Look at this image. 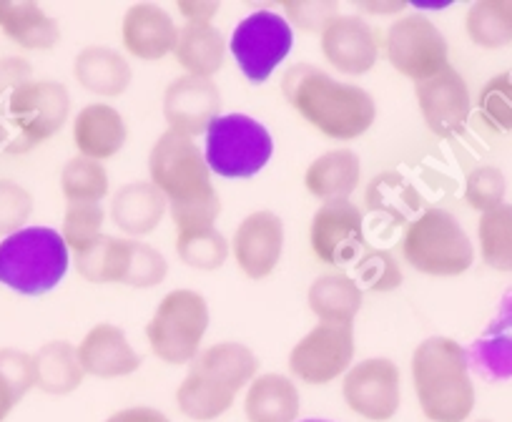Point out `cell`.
<instances>
[{"mask_svg":"<svg viewBox=\"0 0 512 422\" xmlns=\"http://www.w3.org/2000/svg\"><path fill=\"white\" fill-rule=\"evenodd\" d=\"M149 179L169 201L176 234L214 229L221 199L211 184V169L189 136L164 131L151 146Z\"/></svg>","mask_w":512,"mask_h":422,"instance_id":"obj_1","label":"cell"},{"mask_svg":"<svg viewBox=\"0 0 512 422\" xmlns=\"http://www.w3.org/2000/svg\"><path fill=\"white\" fill-rule=\"evenodd\" d=\"M282 93L289 106L327 139L354 141L367 134L377 119L372 93L337 81L309 63H299L284 73Z\"/></svg>","mask_w":512,"mask_h":422,"instance_id":"obj_2","label":"cell"},{"mask_svg":"<svg viewBox=\"0 0 512 422\" xmlns=\"http://www.w3.org/2000/svg\"><path fill=\"white\" fill-rule=\"evenodd\" d=\"M412 385L430 422H465L475 410L467 350L450 337H427L412 352Z\"/></svg>","mask_w":512,"mask_h":422,"instance_id":"obj_3","label":"cell"},{"mask_svg":"<svg viewBox=\"0 0 512 422\" xmlns=\"http://www.w3.org/2000/svg\"><path fill=\"white\" fill-rule=\"evenodd\" d=\"M68 267L71 252L51 227H26L0 242V284L26 297L56 289Z\"/></svg>","mask_w":512,"mask_h":422,"instance_id":"obj_4","label":"cell"},{"mask_svg":"<svg viewBox=\"0 0 512 422\" xmlns=\"http://www.w3.org/2000/svg\"><path fill=\"white\" fill-rule=\"evenodd\" d=\"M402 257L427 277H460L475 262V249L450 211L432 206L407 224Z\"/></svg>","mask_w":512,"mask_h":422,"instance_id":"obj_5","label":"cell"},{"mask_svg":"<svg viewBox=\"0 0 512 422\" xmlns=\"http://www.w3.org/2000/svg\"><path fill=\"white\" fill-rule=\"evenodd\" d=\"M209 330V304L194 289H174L156 307L146 340L166 365H191L199 357L201 340Z\"/></svg>","mask_w":512,"mask_h":422,"instance_id":"obj_6","label":"cell"},{"mask_svg":"<svg viewBox=\"0 0 512 422\" xmlns=\"http://www.w3.org/2000/svg\"><path fill=\"white\" fill-rule=\"evenodd\" d=\"M272 154L269 129L246 114H221L206 129L204 159L216 176L251 179L269 164Z\"/></svg>","mask_w":512,"mask_h":422,"instance_id":"obj_7","label":"cell"},{"mask_svg":"<svg viewBox=\"0 0 512 422\" xmlns=\"http://www.w3.org/2000/svg\"><path fill=\"white\" fill-rule=\"evenodd\" d=\"M294 46V31L284 16L274 11H256L234 28L229 51L249 83L269 81Z\"/></svg>","mask_w":512,"mask_h":422,"instance_id":"obj_8","label":"cell"},{"mask_svg":"<svg viewBox=\"0 0 512 422\" xmlns=\"http://www.w3.org/2000/svg\"><path fill=\"white\" fill-rule=\"evenodd\" d=\"M384 53L387 61L410 81L422 83L427 78L437 76L442 68H447L450 48L445 36L430 18L420 16H400L384 36Z\"/></svg>","mask_w":512,"mask_h":422,"instance_id":"obj_9","label":"cell"},{"mask_svg":"<svg viewBox=\"0 0 512 422\" xmlns=\"http://www.w3.org/2000/svg\"><path fill=\"white\" fill-rule=\"evenodd\" d=\"M342 397L349 410L362 420H392L402 405L400 367L390 357H367L357 362L344 375Z\"/></svg>","mask_w":512,"mask_h":422,"instance_id":"obj_10","label":"cell"},{"mask_svg":"<svg viewBox=\"0 0 512 422\" xmlns=\"http://www.w3.org/2000/svg\"><path fill=\"white\" fill-rule=\"evenodd\" d=\"M8 114L21 131V151L53 139L71 114L68 88L58 81H31L8 96Z\"/></svg>","mask_w":512,"mask_h":422,"instance_id":"obj_11","label":"cell"},{"mask_svg":"<svg viewBox=\"0 0 512 422\" xmlns=\"http://www.w3.org/2000/svg\"><path fill=\"white\" fill-rule=\"evenodd\" d=\"M354 360V330L319 322L289 352V372L307 385H329L347 375Z\"/></svg>","mask_w":512,"mask_h":422,"instance_id":"obj_12","label":"cell"},{"mask_svg":"<svg viewBox=\"0 0 512 422\" xmlns=\"http://www.w3.org/2000/svg\"><path fill=\"white\" fill-rule=\"evenodd\" d=\"M309 247L327 267L352 264L364 249V214L354 201H327L317 209L309 227Z\"/></svg>","mask_w":512,"mask_h":422,"instance_id":"obj_13","label":"cell"},{"mask_svg":"<svg viewBox=\"0 0 512 422\" xmlns=\"http://www.w3.org/2000/svg\"><path fill=\"white\" fill-rule=\"evenodd\" d=\"M415 96L427 129L440 139L457 136L472 114V96L467 81L452 66L437 76L415 83Z\"/></svg>","mask_w":512,"mask_h":422,"instance_id":"obj_14","label":"cell"},{"mask_svg":"<svg viewBox=\"0 0 512 422\" xmlns=\"http://www.w3.org/2000/svg\"><path fill=\"white\" fill-rule=\"evenodd\" d=\"M322 56L344 76H364L377 66V31L359 16H334L319 33Z\"/></svg>","mask_w":512,"mask_h":422,"instance_id":"obj_15","label":"cell"},{"mask_svg":"<svg viewBox=\"0 0 512 422\" xmlns=\"http://www.w3.org/2000/svg\"><path fill=\"white\" fill-rule=\"evenodd\" d=\"M221 116V91L211 78L181 76L164 91V119L169 131L181 136L206 134L211 121Z\"/></svg>","mask_w":512,"mask_h":422,"instance_id":"obj_16","label":"cell"},{"mask_svg":"<svg viewBox=\"0 0 512 422\" xmlns=\"http://www.w3.org/2000/svg\"><path fill=\"white\" fill-rule=\"evenodd\" d=\"M236 264L249 279H267L284 252V222L274 211H254L236 227L231 244Z\"/></svg>","mask_w":512,"mask_h":422,"instance_id":"obj_17","label":"cell"},{"mask_svg":"<svg viewBox=\"0 0 512 422\" xmlns=\"http://www.w3.org/2000/svg\"><path fill=\"white\" fill-rule=\"evenodd\" d=\"M121 41L126 51L139 61H161L176 51L179 28L161 6L136 3L123 16Z\"/></svg>","mask_w":512,"mask_h":422,"instance_id":"obj_18","label":"cell"},{"mask_svg":"<svg viewBox=\"0 0 512 422\" xmlns=\"http://www.w3.org/2000/svg\"><path fill=\"white\" fill-rule=\"evenodd\" d=\"M78 360L86 375L98 380L134 375L141 367V355L131 347L126 332L116 325H96L78 345Z\"/></svg>","mask_w":512,"mask_h":422,"instance_id":"obj_19","label":"cell"},{"mask_svg":"<svg viewBox=\"0 0 512 422\" xmlns=\"http://www.w3.org/2000/svg\"><path fill=\"white\" fill-rule=\"evenodd\" d=\"M126 139V121L108 103H88L73 119V144L83 159L103 164L123 149Z\"/></svg>","mask_w":512,"mask_h":422,"instance_id":"obj_20","label":"cell"},{"mask_svg":"<svg viewBox=\"0 0 512 422\" xmlns=\"http://www.w3.org/2000/svg\"><path fill=\"white\" fill-rule=\"evenodd\" d=\"M169 201L151 181H134L116 191L111 199V222L126 237H146L164 219Z\"/></svg>","mask_w":512,"mask_h":422,"instance_id":"obj_21","label":"cell"},{"mask_svg":"<svg viewBox=\"0 0 512 422\" xmlns=\"http://www.w3.org/2000/svg\"><path fill=\"white\" fill-rule=\"evenodd\" d=\"M73 76L88 93L116 98L128 91L134 71H131V63L113 48L86 46L73 61Z\"/></svg>","mask_w":512,"mask_h":422,"instance_id":"obj_22","label":"cell"},{"mask_svg":"<svg viewBox=\"0 0 512 422\" xmlns=\"http://www.w3.org/2000/svg\"><path fill=\"white\" fill-rule=\"evenodd\" d=\"M0 28L26 51H51L61 41L56 18L31 0H0Z\"/></svg>","mask_w":512,"mask_h":422,"instance_id":"obj_23","label":"cell"},{"mask_svg":"<svg viewBox=\"0 0 512 422\" xmlns=\"http://www.w3.org/2000/svg\"><path fill=\"white\" fill-rule=\"evenodd\" d=\"M299 407L297 385L279 372L256 375L244 397L249 422H297Z\"/></svg>","mask_w":512,"mask_h":422,"instance_id":"obj_24","label":"cell"},{"mask_svg":"<svg viewBox=\"0 0 512 422\" xmlns=\"http://www.w3.org/2000/svg\"><path fill=\"white\" fill-rule=\"evenodd\" d=\"M307 302L309 309L317 314V320H322L324 325L352 327L362 309L364 294L357 279L344 272H329L314 279L307 292Z\"/></svg>","mask_w":512,"mask_h":422,"instance_id":"obj_25","label":"cell"},{"mask_svg":"<svg viewBox=\"0 0 512 422\" xmlns=\"http://www.w3.org/2000/svg\"><path fill=\"white\" fill-rule=\"evenodd\" d=\"M359 176H362L359 156L349 149H334L309 164L307 174H304V186L309 194L327 204V201L349 199L359 186Z\"/></svg>","mask_w":512,"mask_h":422,"instance_id":"obj_26","label":"cell"},{"mask_svg":"<svg viewBox=\"0 0 512 422\" xmlns=\"http://www.w3.org/2000/svg\"><path fill=\"white\" fill-rule=\"evenodd\" d=\"M467 360L487 380H510L512 377V294L505 297L500 312L490 322L480 340L470 347Z\"/></svg>","mask_w":512,"mask_h":422,"instance_id":"obj_27","label":"cell"},{"mask_svg":"<svg viewBox=\"0 0 512 422\" xmlns=\"http://www.w3.org/2000/svg\"><path fill=\"white\" fill-rule=\"evenodd\" d=\"M191 370L239 392L249 387L259 372V357L241 342H219L199 352V357L191 362Z\"/></svg>","mask_w":512,"mask_h":422,"instance_id":"obj_28","label":"cell"},{"mask_svg":"<svg viewBox=\"0 0 512 422\" xmlns=\"http://www.w3.org/2000/svg\"><path fill=\"white\" fill-rule=\"evenodd\" d=\"M33 362H36V387L53 397L76 392L86 377L81 360H78V347H73L71 342H46L33 355Z\"/></svg>","mask_w":512,"mask_h":422,"instance_id":"obj_29","label":"cell"},{"mask_svg":"<svg viewBox=\"0 0 512 422\" xmlns=\"http://www.w3.org/2000/svg\"><path fill=\"white\" fill-rule=\"evenodd\" d=\"M174 53L186 76L211 78L224 68L226 41L219 28L211 23L209 26H184L179 31Z\"/></svg>","mask_w":512,"mask_h":422,"instance_id":"obj_30","label":"cell"},{"mask_svg":"<svg viewBox=\"0 0 512 422\" xmlns=\"http://www.w3.org/2000/svg\"><path fill=\"white\" fill-rule=\"evenodd\" d=\"M134 239H118L101 234L88 249L76 257V272L91 284H123L131 259Z\"/></svg>","mask_w":512,"mask_h":422,"instance_id":"obj_31","label":"cell"},{"mask_svg":"<svg viewBox=\"0 0 512 422\" xmlns=\"http://www.w3.org/2000/svg\"><path fill=\"white\" fill-rule=\"evenodd\" d=\"M234 397V390L219 385V382L201 375V372L189 370V375L184 377V382L176 390V405H179L181 415L189 417V420L211 422L219 420L224 412L231 410Z\"/></svg>","mask_w":512,"mask_h":422,"instance_id":"obj_32","label":"cell"},{"mask_svg":"<svg viewBox=\"0 0 512 422\" xmlns=\"http://www.w3.org/2000/svg\"><path fill=\"white\" fill-rule=\"evenodd\" d=\"M465 31L475 46L497 51L512 43V0H477L467 8Z\"/></svg>","mask_w":512,"mask_h":422,"instance_id":"obj_33","label":"cell"},{"mask_svg":"<svg viewBox=\"0 0 512 422\" xmlns=\"http://www.w3.org/2000/svg\"><path fill=\"white\" fill-rule=\"evenodd\" d=\"M422 199L400 174H382L369 184L367 206L374 214H384L395 224H410L417 217Z\"/></svg>","mask_w":512,"mask_h":422,"instance_id":"obj_34","label":"cell"},{"mask_svg":"<svg viewBox=\"0 0 512 422\" xmlns=\"http://www.w3.org/2000/svg\"><path fill=\"white\" fill-rule=\"evenodd\" d=\"M480 254L487 267L497 272H512V204L482 214L477 224Z\"/></svg>","mask_w":512,"mask_h":422,"instance_id":"obj_35","label":"cell"},{"mask_svg":"<svg viewBox=\"0 0 512 422\" xmlns=\"http://www.w3.org/2000/svg\"><path fill=\"white\" fill-rule=\"evenodd\" d=\"M36 387V362L33 355L6 347L0 350V422H6L13 407Z\"/></svg>","mask_w":512,"mask_h":422,"instance_id":"obj_36","label":"cell"},{"mask_svg":"<svg viewBox=\"0 0 512 422\" xmlns=\"http://www.w3.org/2000/svg\"><path fill=\"white\" fill-rule=\"evenodd\" d=\"M61 189L68 204H101V199L108 196L106 166L101 161L76 156L63 166Z\"/></svg>","mask_w":512,"mask_h":422,"instance_id":"obj_37","label":"cell"},{"mask_svg":"<svg viewBox=\"0 0 512 422\" xmlns=\"http://www.w3.org/2000/svg\"><path fill=\"white\" fill-rule=\"evenodd\" d=\"M229 242L219 229H199V232L176 234V254L181 262L201 272H216L229 259Z\"/></svg>","mask_w":512,"mask_h":422,"instance_id":"obj_38","label":"cell"},{"mask_svg":"<svg viewBox=\"0 0 512 422\" xmlns=\"http://www.w3.org/2000/svg\"><path fill=\"white\" fill-rule=\"evenodd\" d=\"M477 111H480L482 124L497 134H510L512 131V71L497 73L477 96Z\"/></svg>","mask_w":512,"mask_h":422,"instance_id":"obj_39","label":"cell"},{"mask_svg":"<svg viewBox=\"0 0 512 422\" xmlns=\"http://www.w3.org/2000/svg\"><path fill=\"white\" fill-rule=\"evenodd\" d=\"M103 222H106V211L101 204H68L61 229L68 252L81 254L83 249L91 247L103 234Z\"/></svg>","mask_w":512,"mask_h":422,"instance_id":"obj_40","label":"cell"},{"mask_svg":"<svg viewBox=\"0 0 512 422\" xmlns=\"http://www.w3.org/2000/svg\"><path fill=\"white\" fill-rule=\"evenodd\" d=\"M507 194V179L497 166H477L467 174L465 181V199L470 209L487 214V211L497 209L505 204Z\"/></svg>","mask_w":512,"mask_h":422,"instance_id":"obj_41","label":"cell"},{"mask_svg":"<svg viewBox=\"0 0 512 422\" xmlns=\"http://www.w3.org/2000/svg\"><path fill=\"white\" fill-rule=\"evenodd\" d=\"M357 277L369 292H392L402 284V269L387 249H364L357 259Z\"/></svg>","mask_w":512,"mask_h":422,"instance_id":"obj_42","label":"cell"},{"mask_svg":"<svg viewBox=\"0 0 512 422\" xmlns=\"http://www.w3.org/2000/svg\"><path fill=\"white\" fill-rule=\"evenodd\" d=\"M169 274V264H166L164 254L154 249L151 244L134 239L131 244V259H128V272L123 284L136 289H151L161 284Z\"/></svg>","mask_w":512,"mask_h":422,"instance_id":"obj_43","label":"cell"},{"mask_svg":"<svg viewBox=\"0 0 512 422\" xmlns=\"http://www.w3.org/2000/svg\"><path fill=\"white\" fill-rule=\"evenodd\" d=\"M31 214V191L11 179H0V237H11V234L26 229Z\"/></svg>","mask_w":512,"mask_h":422,"instance_id":"obj_44","label":"cell"},{"mask_svg":"<svg viewBox=\"0 0 512 422\" xmlns=\"http://www.w3.org/2000/svg\"><path fill=\"white\" fill-rule=\"evenodd\" d=\"M282 8L294 26L307 33H322V28L334 16H339V6L334 0H287Z\"/></svg>","mask_w":512,"mask_h":422,"instance_id":"obj_45","label":"cell"},{"mask_svg":"<svg viewBox=\"0 0 512 422\" xmlns=\"http://www.w3.org/2000/svg\"><path fill=\"white\" fill-rule=\"evenodd\" d=\"M31 66L21 58H3L0 61V93L16 91V88L31 83Z\"/></svg>","mask_w":512,"mask_h":422,"instance_id":"obj_46","label":"cell"},{"mask_svg":"<svg viewBox=\"0 0 512 422\" xmlns=\"http://www.w3.org/2000/svg\"><path fill=\"white\" fill-rule=\"evenodd\" d=\"M179 13L186 18V26H209L211 18L219 13V3H189V0H181Z\"/></svg>","mask_w":512,"mask_h":422,"instance_id":"obj_47","label":"cell"},{"mask_svg":"<svg viewBox=\"0 0 512 422\" xmlns=\"http://www.w3.org/2000/svg\"><path fill=\"white\" fill-rule=\"evenodd\" d=\"M106 422H171V420L164 415V412L156 410V407L136 405V407H126V410L113 412Z\"/></svg>","mask_w":512,"mask_h":422,"instance_id":"obj_48","label":"cell"},{"mask_svg":"<svg viewBox=\"0 0 512 422\" xmlns=\"http://www.w3.org/2000/svg\"><path fill=\"white\" fill-rule=\"evenodd\" d=\"M364 8L372 13H400L405 11L407 3H390V6L387 3H364Z\"/></svg>","mask_w":512,"mask_h":422,"instance_id":"obj_49","label":"cell"},{"mask_svg":"<svg viewBox=\"0 0 512 422\" xmlns=\"http://www.w3.org/2000/svg\"><path fill=\"white\" fill-rule=\"evenodd\" d=\"M302 422H329V420H317V417H312V420H302Z\"/></svg>","mask_w":512,"mask_h":422,"instance_id":"obj_50","label":"cell"},{"mask_svg":"<svg viewBox=\"0 0 512 422\" xmlns=\"http://www.w3.org/2000/svg\"><path fill=\"white\" fill-rule=\"evenodd\" d=\"M475 422H492V420H487V417H485V420H475Z\"/></svg>","mask_w":512,"mask_h":422,"instance_id":"obj_51","label":"cell"}]
</instances>
